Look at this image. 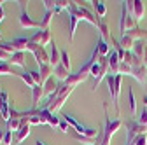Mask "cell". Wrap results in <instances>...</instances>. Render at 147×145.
<instances>
[{
    "label": "cell",
    "instance_id": "6da1fadb",
    "mask_svg": "<svg viewBox=\"0 0 147 145\" xmlns=\"http://www.w3.org/2000/svg\"><path fill=\"white\" fill-rule=\"evenodd\" d=\"M126 128H128V145H131L137 136H140V135H144L147 131V126L140 124L138 121H128Z\"/></svg>",
    "mask_w": 147,
    "mask_h": 145
},
{
    "label": "cell",
    "instance_id": "7a4b0ae2",
    "mask_svg": "<svg viewBox=\"0 0 147 145\" xmlns=\"http://www.w3.org/2000/svg\"><path fill=\"white\" fill-rule=\"evenodd\" d=\"M121 77L123 75H107V82H109V91L112 95L114 100V107L116 110H119V86H121Z\"/></svg>",
    "mask_w": 147,
    "mask_h": 145
},
{
    "label": "cell",
    "instance_id": "3957f363",
    "mask_svg": "<svg viewBox=\"0 0 147 145\" xmlns=\"http://www.w3.org/2000/svg\"><path fill=\"white\" fill-rule=\"evenodd\" d=\"M72 9L76 11V14L81 17V19H86V21H89L91 25H96V26L100 25V19H98V17H95V16L91 14L88 9H84V7H79L76 2H72Z\"/></svg>",
    "mask_w": 147,
    "mask_h": 145
},
{
    "label": "cell",
    "instance_id": "277c9868",
    "mask_svg": "<svg viewBox=\"0 0 147 145\" xmlns=\"http://www.w3.org/2000/svg\"><path fill=\"white\" fill-rule=\"evenodd\" d=\"M30 42L32 44H35V46H47L49 42H51V33H49V30H42V32H37L33 37H30Z\"/></svg>",
    "mask_w": 147,
    "mask_h": 145
},
{
    "label": "cell",
    "instance_id": "5b68a950",
    "mask_svg": "<svg viewBox=\"0 0 147 145\" xmlns=\"http://www.w3.org/2000/svg\"><path fill=\"white\" fill-rule=\"evenodd\" d=\"M0 114L5 121L11 119V110H9V98H7V93L0 87Z\"/></svg>",
    "mask_w": 147,
    "mask_h": 145
},
{
    "label": "cell",
    "instance_id": "8992f818",
    "mask_svg": "<svg viewBox=\"0 0 147 145\" xmlns=\"http://www.w3.org/2000/svg\"><path fill=\"white\" fill-rule=\"evenodd\" d=\"M20 9H21V14H20V23L23 28H40V23L39 21H33L30 19V16L26 14V11L23 9V4L20 2Z\"/></svg>",
    "mask_w": 147,
    "mask_h": 145
},
{
    "label": "cell",
    "instance_id": "52a82bcc",
    "mask_svg": "<svg viewBox=\"0 0 147 145\" xmlns=\"http://www.w3.org/2000/svg\"><path fill=\"white\" fill-rule=\"evenodd\" d=\"M63 119H65V121H67V122H68L72 128L79 133V135H86V133H88V130H89V128H86V126H82L77 119H74L72 115H68V114H65V115H63Z\"/></svg>",
    "mask_w": 147,
    "mask_h": 145
},
{
    "label": "cell",
    "instance_id": "ba28073f",
    "mask_svg": "<svg viewBox=\"0 0 147 145\" xmlns=\"http://www.w3.org/2000/svg\"><path fill=\"white\" fill-rule=\"evenodd\" d=\"M54 77H56L58 81H61V82H65V81L70 77V70L65 68L61 63H58L56 66H54Z\"/></svg>",
    "mask_w": 147,
    "mask_h": 145
},
{
    "label": "cell",
    "instance_id": "9c48e42d",
    "mask_svg": "<svg viewBox=\"0 0 147 145\" xmlns=\"http://www.w3.org/2000/svg\"><path fill=\"white\" fill-rule=\"evenodd\" d=\"M28 135H30V124H23L21 128L16 131V135H14V143H16V145H20Z\"/></svg>",
    "mask_w": 147,
    "mask_h": 145
},
{
    "label": "cell",
    "instance_id": "30bf717a",
    "mask_svg": "<svg viewBox=\"0 0 147 145\" xmlns=\"http://www.w3.org/2000/svg\"><path fill=\"white\" fill-rule=\"evenodd\" d=\"M9 65L12 63V65H20L21 68H25V60H23V52H14L12 56H11V60L7 61Z\"/></svg>",
    "mask_w": 147,
    "mask_h": 145
},
{
    "label": "cell",
    "instance_id": "8fae6325",
    "mask_svg": "<svg viewBox=\"0 0 147 145\" xmlns=\"http://www.w3.org/2000/svg\"><path fill=\"white\" fill-rule=\"evenodd\" d=\"M96 52H98V56H100V58H105L107 54H109V46H107V42H105L103 39H100V40H98Z\"/></svg>",
    "mask_w": 147,
    "mask_h": 145
},
{
    "label": "cell",
    "instance_id": "7c38bea8",
    "mask_svg": "<svg viewBox=\"0 0 147 145\" xmlns=\"http://www.w3.org/2000/svg\"><path fill=\"white\" fill-rule=\"evenodd\" d=\"M49 63H51L53 66H56V65L60 63V56H58V47H56V44H51V60H49Z\"/></svg>",
    "mask_w": 147,
    "mask_h": 145
},
{
    "label": "cell",
    "instance_id": "4fadbf2b",
    "mask_svg": "<svg viewBox=\"0 0 147 145\" xmlns=\"http://www.w3.org/2000/svg\"><path fill=\"white\" fill-rule=\"evenodd\" d=\"M44 86H35L32 91H33V108H37V103H39V100H40V96H42V93H44V89H42Z\"/></svg>",
    "mask_w": 147,
    "mask_h": 145
},
{
    "label": "cell",
    "instance_id": "5bb4252c",
    "mask_svg": "<svg viewBox=\"0 0 147 145\" xmlns=\"http://www.w3.org/2000/svg\"><path fill=\"white\" fill-rule=\"evenodd\" d=\"M56 89H58V86L54 84V79L51 77V79H47V82H46V89H44V93H47L49 96L51 95H54L56 93Z\"/></svg>",
    "mask_w": 147,
    "mask_h": 145
},
{
    "label": "cell",
    "instance_id": "9a60e30c",
    "mask_svg": "<svg viewBox=\"0 0 147 145\" xmlns=\"http://www.w3.org/2000/svg\"><path fill=\"white\" fill-rule=\"evenodd\" d=\"M18 75H20V77H21V79H23V81H25V82H26V84H28V86L32 87V89H33V87L37 86V84H35V81H33V77H32V74H30V72H23V74H18Z\"/></svg>",
    "mask_w": 147,
    "mask_h": 145
},
{
    "label": "cell",
    "instance_id": "2e32d148",
    "mask_svg": "<svg viewBox=\"0 0 147 145\" xmlns=\"http://www.w3.org/2000/svg\"><path fill=\"white\" fill-rule=\"evenodd\" d=\"M14 72H12V66L9 63H4V61H0V75H12Z\"/></svg>",
    "mask_w": 147,
    "mask_h": 145
},
{
    "label": "cell",
    "instance_id": "e0dca14e",
    "mask_svg": "<svg viewBox=\"0 0 147 145\" xmlns=\"http://www.w3.org/2000/svg\"><path fill=\"white\" fill-rule=\"evenodd\" d=\"M60 63H61L65 68L70 70V61H68V52H67V51H61V52H60Z\"/></svg>",
    "mask_w": 147,
    "mask_h": 145
},
{
    "label": "cell",
    "instance_id": "ac0fdd59",
    "mask_svg": "<svg viewBox=\"0 0 147 145\" xmlns=\"http://www.w3.org/2000/svg\"><path fill=\"white\" fill-rule=\"evenodd\" d=\"M128 98H130V108H131V114H135V112H137V105H135L133 89H128Z\"/></svg>",
    "mask_w": 147,
    "mask_h": 145
},
{
    "label": "cell",
    "instance_id": "d6986e66",
    "mask_svg": "<svg viewBox=\"0 0 147 145\" xmlns=\"http://www.w3.org/2000/svg\"><path fill=\"white\" fill-rule=\"evenodd\" d=\"M4 143L5 145H12V131L11 130H5L4 131Z\"/></svg>",
    "mask_w": 147,
    "mask_h": 145
},
{
    "label": "cell",
    "instance_id": "ffe728a7",
    "mask_svg": "<svg viewBox=\"0 0 147 145\" xmlns=\"http://www.w3.org/2000/svg\"><path fill=\"white\" fill-rule=\"evenodd\" d=\"M131 145H147V138H145V135L137 136V138L133 140V143H131Z\"/></svg>",
    "mask_w": 147,
    "mask_h": 145
},
{
    "label": "cell",
    "instance_id": "44dd1931",
    "mask_svg": "<svg viewBox=\"0 0 147 145\" xmlns=\"http://www.w3.org/2000/svg\"><path fill=\"white\" fill-rule=\"evenodd\" d=\"M95 5H96L98 16H100V17H103V16H105V5H103V2H95Z\"/></svg>",
    "mask_w": 147,
    "mask_h": 145
},
{
    "label": "cell",
    "instance_id": "7402d4cb",
    "mask_svg": "<svg viewBox=\"0 0 147 145\" xmlns=\"http://www.w3.org/2000/svg\"><path fill=\"white\" fill-rule=\"evenodd\" d=\"M138 122L144 124V126H147V108H144V110H142V115H140V121Z\"/></svg>",
    "mask_w": 147,
    "mask_h": 145
},
{
    "label": "cell",
    "instance_id": "603a6c76",
    "mask_svg": "<svg viewBox=\"0 0 147 145\" xmlns=\"http://www.w3.org/2000/svg\"><path fill=\"white\" fill-rule=\"evenodd\" d=\"M4 21V9H2V2H0V23Z\"/></svg>",
    "mask_w": 147,
    "mask_h": 145
},
{
    "label": "cell",
    "instance_id": "cb8c5ba5",
    "mask_svg": "<svg viewBox=\"0 0 147 145\" xmlns=\"http://www.w3.org/2000/svg\"><path fill=\"white\" fill-rule=\"evenodd\" d=\"M35 145H46V143H44V142H40V140H39V142H37V143H35Z\"/></svg>",
    "mask_w": 147,
    "mask_h": 145
},
{
    "label": "cell",
    "instance_id": "d4e9b609",
    "mask_svg": "<svg viewBox=\"0 0 147 145\" xmlns=\"http://www.w3.org/2000/svg\"><path fill=\"white\" fill-rule=\"evenodd\" d=\"M0 39H2V33H0Z\"/></svg>",
    "mask_w": 147,
    "mask_h": 145
}]
</instances>
